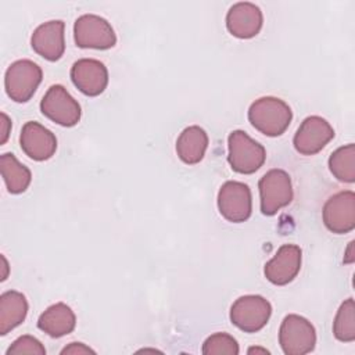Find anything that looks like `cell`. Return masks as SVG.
<instances>
[{
	"instance_id": "cell-1",
	"label": "cell",
	"mask_w": 355,
	"mask_h": 355,
	"mask_svg": "<svg viewBox=\"0 0 355 355\" xmlns=\"http://www.w3.org/2000/svg\"><path fill=\"white\" fill-rule=\"evenodd\" d=\"M293 119V111L286 101L266 96L255 100L248 108L250 123L262 135L276 137L283 135Z\"/></svg>"
},
{
	"instance_id": "cell-2",
	"label": "cell",
	"mask_w": 355,
	"mask_h": 355,
	"mask_svg": "<svg viewBox=\"0 0 355 355\" xmlns=\"http://www.w3.org/2000/svg\"><path fill=\"white\" fill-rule=\"evenodd\" d=\"M230 168L243 175L257 172L266 159V151L262 144L251 139L244 130H233L227 137Z\"/></svg>"
},
{
	"instance_id": "cell-3",
	"label": "cell",
	"mask_w": 355,
	"mask_h": 355,
	"mask_svg": "<svg viewBox=\"0 0 355 355\" xmlns=\"http://www.w3.org/2000/svg\"><path fill=\"white\" fill-rule=\"evenodd\" d=\"M43 79L42 68L31 60H18L12 62L4 75V87L7 96L15 103L29 101Z\"/></svg>"
},
{
	"instance_id": "cell-4",
	"label": "cell",
	"mask_w": 355,
	"mask_h": 355,
	"mask_svg": "<svg viewBox=\"0 0 355 355\" xmlns=\"http://www.w3.org/2000/svg\"><path fill=\"white\" fill-rule=\"evenodd\" d=\"M279 344L286 355H305L313 351L316 331L313 324L304 316L287 315L279 329Z\"/></svg>"
},
{
	"instance_id": "cell-5",
	"label": "cell",
	"mask_w": 355,
	"mask_h": 355,
	"mask_svg": "<svg viewBox=\"0 0 355 355\" xmlns=\"http://www.w3.org/2000/svg\"><path fill=\"white\" fill-rule=\"evenodd\" d=\"M261 212L266 216L288 205L293 200V184L290 175L283 169L268 171L258 182Z\"/></svg>"
},
{
	"instance_id": "cell-6",
	"label": "cell",
	"mask_w": 355,
	"mask_h": 355,
	"mask_svg": "<svg viewBox=\"0 0 355 355\" xmlns=\"http://www.w3.org/2000/svg\"><path fill=\"white\" fill-rule=\"evenodd\" d=\"M73 40L80 49L107 50L116 44V35L105 18L83 14L73 24Z\"/></svg>"
},
{
	"instance_id": "cell-7",
	"label": "cell",
	"mask_w": 355,
	"mask_h": 355,
	"mask_svg": "<svg viewBox=\"0 0 355 355\" xmlns=\"http://www.w3.org/2000/svg\"><path fill=\"white\" fill-rule=\"evenodd\" d=\"M272 315L270 302L262 295H243L230 306V322L244 333L263 329Z\"/></svg>"
},
{
	"instance_id": "cell-8",
	"label": "cell",
	"mask_w": 355,
	"mask_h": 355,
	"mask_svg": "<svg viewBox=\"0 0 355 355\" xmlns=\"http://www.w3.org/2000/svg\"><path fill=\"white\" fill-rule=\"evenodd\" d=\"M40 111L46 118L65 128L75 126L82 115L79 103L62 85H53L47 89L40 101Z\"/></svg>"
},
{
	"instance_id": "cell-9",
	"label": "cell",
	"mask_w": 355,
	"mask_h": 355,
	"mask_svg": "<svg viewBox=\"0 0 355 355\" xmlns=\"http://www.w3.org/2000/svg\"><path fill=\"white\" fill-rule=\"evenodd\" d=\"M218 208L226 220L233 223L245 222L252 212L250 187L243 182H225L218 193Z\"/></svg>"
},
{
	"instance_id": "cell-10",
	"label": "cell",
	"mask_w": 355,
	"mask_h": 355,
	"mask_svg": "<svg viewBox=\"0 0 355 355\" xmlns=\"http://www.w3.org/2000/svg\"><path fill=\"white\" fill-rule=\"evenodd\" d=\"M334 137V129L322 116H306L298 126L293 144L302 155H313L322 151L326 144Z\"/></svg>"
},
{
	"instance_id": "cell-11",
	"label": "cell",
	"mask_w": 355,
	"mask_h": 355,
	"mask_svg": "<svg viewBox=\"0 0 355 355\" xmlns=\"http://www.w3.org/2000/svg\"><path fill=\"white\" fill-rule=\"evenodd\" d=\"M323 223L336 233L345 234L355 229V193L352 190L340 191L331 196L323 207Z\"/></svg>"
},
{
	"instance_id": "cell-12",
	"label": "cell",
	"mask_w": 355,
	"mask_h": 355,
	"mask_svg": "<svg viewBox=\"0 0 355 355\" xmlns=\"http://www.w3.org/2000/svg\"><path fill=\"white\" fill-rule=\"evenodd\" d=\"M302 251L295 244H283L279 247L270 261L265 263V277L276 286H286L293 282L301 269Z\"/></svg>"
},
{
	"instance_id": "cell-13",
	"label": "cell",
	"mask_w": 355,
	"mask_h": 355,
	"mask_svg": "<svg viewBox=\"0 0 355 355\" xmlns=\"http://www.w3.org/2000/svg\"><path fill=\"white\" fill-rule=\"evenodd\" d=\"M69 75L76 89L90 97L101 94L108 85L107 67L94 58H80L75 61Z\"/></svg>"
},
{
	"instance_id": "cell-14",
	"label": "cell",
	"mask_w": 355,
	"mask_h": 355,
	"mask_svg": "<svg viewBox=\"0 0 355 355\" xmlns=\"http://www.w3.org/2000/svg\"><path fill=\"white\" fill-rule=\"evenodd\" d=\"M19 144L25 155L33 161H47L57 150V139L54 133L35 121H28L22 126Z\"/></svg>"
},
{
	"instance_id": "cell-15",
	"label": "cell",
	"mask_w": 355,
	"mask_h": 355,
	"mask_svg": "<svg viewBox=\"0 0 355 355\" xmlns=\"http://www.w3.org/2000/svg\"><path fill=\"white\" fill-rule=\"evenodd\" d=\"M65 24L61 19H51L40 24L31 36V46L36 54L47 61H57L64 55Z\"/></svg>"
},
{
	"instance_id": "cell-16",
	"label": "cell",
	"mask_w": 355,
	"mask_h": 355,
	"mask_svg": "<svg viewBox=\"0 0 355 355\" xmlns=\"http://www.w3.org/2000/svg\"><path fill=\"white\" fill-rule=\"evenodd\" d=\"M263 15L258 6L250 1L233 4L226 14V28L234 37L251 39L262 28Z\"/></svg>"
},
{
	"instance_id": "cell-17",
	"label": "cell",
	"mask_w": 355,
	"mask_h": 355,
	"mask_svg": "<svg viewBox=\"0 0 355 355\" xmlns=\"http://www.w3.org/2000/svg\"><path fill=\"white\" fill-rule=\"evenodd\" d=\"M76 316L64 302L50 305L37 319V327L53 338H60L73 331Z\"/></svg>"
},
{
	"instance_id": "cell-18",
	"label": "cell",
	"mask_w": 355,
	"mask_h": 355,
	"mask_svg": "<svg viewBox=\"0 0 355 355\" xmlns=\"http://www.w3.org/2000/svg\"><path fill=\"white\" fill-rule=\"evenodd\" d=\"M207 147L208 135L202 128L197 125L183 129L176 140L178 157L187 165L198 164L204 158Z\"/></svg>"
},
{
	"instance_id": "cell-19",
	"label": "cell",
	"mask_w": 355,
	"mask_h": 355,
	"mask_svg": "<svg viewBox=\"0 0 355 355\" xmlns=\"http://www.w3.org/2000/svg\"><path fill=\"white\" fill-rule=\"evenodd\" d=\"M28 315V301L25 295L15 290H8L0 295V334L6 336L19 326Z\"/></svg>"
},
{
	"instance_id": "cell-20",
	"label": "cell",
	"mask_w": 355,
	"mask_h": 355,
	"mask_svg": "<svg viewBox=\"0 0 355 355\" xmlns=\"http://www.w3.org/2000/svg\"><path fill=\"white\" fill-rule=\"evenodd\" d=\"M0 171L6 187L11 194H21L29 187L32 180L31 169L21 164L14 154L6 153L0 157Z\"/></svg>"
},
{
	"instance_id": "cell-21",
	"label": "cell",
	"mask_w": 355,
	"mask_h": 355,
	"mask_svg": "<svg viewBox=\"0 0 355 355\" xmlns=\"http://www.w3.org/2000/svg\"><path fill=\"white\" fill-rule=\"evenodd\" d=\"M329 169L343 183L355 182V146L352 143L338 147L329 158Z\"/></svg>"
},
{
	"instance_id": "cell-22",
	"label": "cell",
	"mask_w": 355,
	"mask_h": 355,
	"mask_svg": "<svg viewBox=\"0 0 355 355\" xmlns=\"http://www.w3.org/2000/svg\"><path fill=\"white\" fill-rule=\"evenodd\" d=\"M333 334L338 341L352 343L355 340V304L354 298L345 300L334 318Z\"/></svg>"
},
{
	"instance_id": "cell-23",
	"label": "cell",
	"mask_w": 355,
	"mask_h": 355,
	"mask_svg": "<svg viewBox=\"0 0 355 355\" xmlns=\"http://www.w3.org/2000/svg\"><path fill=\"white\" fill-rule=\"evenodd\" d=\"M204 355H237L240 352L236 338L227 333L211 334L202 344Z\"/></svg>"
},
{
	"instance_id": "cell-24",
	"label": "cell",
	"mask_w": 355,
	"mask_h": 355,
	"mask_svg": "<svg viewBox=\"0 0 355 355\" xmlns=\"http://www.w3.org/2000/svg\"><path fill=\"white\" fill-rule=\"evenodd\" d=\"M21 354H33V355H44V345L33 336L25 334L18 337L6 351V355H21Z\"/></svg>"
},
{
	"instance_id": "cell-25",
	"label": "cell",
	"mask_w": 355,
	"mask_h": 355,
	"mask_svg": "<svg viewBox=\"0 0 355 355\" xmlns=\"http://www.w3.org/2000/svg\"><path fill=\"white\" fill-rule=\"evenodd\" d=\"M71 354V355H82V354H96L94 349L85 345L83 343H71L61 349V355Z\"/></svg>"
},
{
	"instance_id": "cell-26",
	"label": "cell",
	"mask_w": 355,
	"mask_h": 355,
	"mask_svg": "<svg viewBox=\"0 0 355 355\" xmlns=\"http://www.w3.org/2000/svg\"><path fill=\"white\" fill-rule=\"evenodd\" d=\"M10 128H11V122H10V118L1 112V129H3V136H1V140H0V144H4L8 139V133H10Z\"/></svg>"
},
{
	"instance_id": "cell-27",
	"label": "cell",
	"mask_w": 355,
	"mask_h": 355,
	"mask_svg": "<svg viewBox=\"0 0 355 355\" xmlns=\"http://www.w3.org/2000/svg\"><path fill=\"white\" fill-rule=\"evenodd\" d=\"M352 247H354V241H351V243H349V245H348V250H347V258L344 259V262H347V263H351V262L354 261V255H352Z\"/></svg>"
},
{
	"instance_id": "cell-28",
	"label": "cell",
	"mask_w": 355,
	"mask_h": 355,
	"mask_svg": "<svg viewBox=\"0 0 355 355\" xmlns=\"http://www.w3.org/2000/svg\"><path fill=\"white\" fill-rule=\"evenodd\" d=\"M248 354H258V352H261V354H269V351L266 349V348H259V347H252V348H250L248 351H247Z\"/></svg>"
}]
</instances>
